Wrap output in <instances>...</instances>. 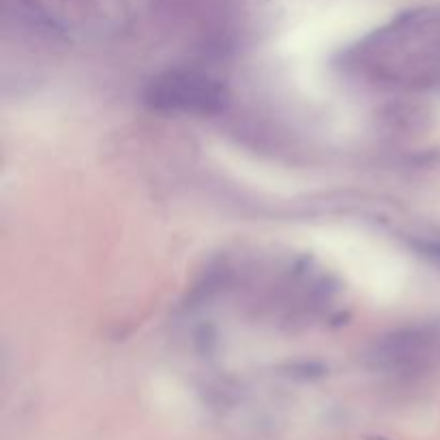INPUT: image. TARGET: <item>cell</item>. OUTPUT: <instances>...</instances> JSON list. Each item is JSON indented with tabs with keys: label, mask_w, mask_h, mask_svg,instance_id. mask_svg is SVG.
I'll return each instance as SVG.
<instances>
[{
	"label": "cell",
	"mask_w": 440,
	"mask_h": 440,
	"mask_svg": "<svg viewBox=\"0 0 440 440\" xmlns=\"http://www.w3.org/2000/svg\"><path fill=\"white\" fill-rule=\"evenodd\" d=\"M228 92L219 80L198 71H168L151 82L146 102L161 112L215 114L226 106Z\"/></svg>",
	"instance_id": "cell-1"
}]
</instances>
